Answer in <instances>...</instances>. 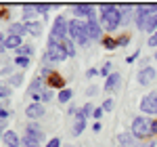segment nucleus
I'll list each match as a JSON object with an SVG mask.
<instances>
[{
    "label": "nucleus",
    "mask_w": 157,
    "mask_h": 147,
    "mask_svg": "<svg viewBox=\"0 0 157 147\" xmlns=\"http://www.w3.org/2000/svg\"><path fill=\"white\" fill-rule=\"evenodd\" d=\"M36 6L34 4H23V19H25V23H29V19L36 15Z\"/></svg>",
    "instance_id": "412c9836"
},
{
    "label": "nucleus",
    "mask_w": 157,
    "mask_h": 147,
    "mask_svg": "<svg viewBox=\"0 0 157 147\" xmlns=\"http://www.w3.org/2000/svg\"><path fill=\"white\" fill-rule=\"evenodd\" d=\"M63 46H65V50H67V55H75V49H73V44L71 42H69V40H65V44H63Z\"/></svg>",
    "instance_id": "7c9ffc66"
},
{
    "label": "nucleus",
    "mask_w": 157,
    "mask_h": 147,
    "mask_svg": "<svg viewBox=\"0 0 157 147\" xmlns=\"http://www.w3.org/2000/svg\"><path fill=\"white\" fill-rule=\"evenodd\" d=\"M73 11L78 13V15H82V17H92L94 15V6L92 4H73Z\"/></svg>",
    "instance_id": "f8f14e48"
},
{
    "label": "nucleus",
    "mask_w": 157,
    "mask_h": 147,
    "mask_svg": "<svg viewBox=\"0 0 157 147\" xmlns=\"http://www.w3.org/2000/svg\"><path fill=\"white\" fill-rule=\"evenodd\" d=\"M42 82H44L42 78H36L34 84L29 86V93H32V95H34V93H42Z\"/></svg>",
    "instance_id": "bb28decb"
},
{
    "label": "nucleus",
    "mask_w": 157,
    "mask_h": 147,
    "mask_svg": "<svg viewBox=\"0 0 157 147\" xmlns=\"http://www.w3.org/2000/svg\"><path fill=\"white\" fill-rule=\"evenodd\" d=\"M17 55H19V57H32V55H34V46H32V44H23V46L17 49Z\"/></svg>",
    "instance_id": "b1692460"
},
{
    "label": "nucleus",
    "mask_w": 157,
    "mask_h": 147,
    "mask_svg": "<svg viewBox=\"0 0 157 147\" xmlns=\"http://www.w3.org/2000/svg\"><path fill=\"white\" fill-rule=\"evenodd\" d=\"M15 65H19V67H27L29 65V57H15Z\"/></svg>",
    "instance_id": "cd10ccee"
},
{
    "label": "nucleus",
    "mask_w": 157,
    "mask_h": 147,
    "mask_svg": "<svg viewBox=\"0 0 157 147\" xmlns=\"http://www.w3.org/2000/svg\"><path fill=\"white\" fill-rule=\"evenodd\" d=\"M140 109L145 111V113H157V90L155 93H149L143 101H140Z\"/></svg>",
    "instance_id": "0eeeda50"
},
{
    "label": "nucleus",
    "mask_w": 157,
    "mask_h": 147,
    "mask_svg": "<svg viewBox=\"0 0 157 147\" xmlns=\"http://www.w3.org/2000/svg\"><path fill=\"white\" fill-rule=\"evenodd\" d=\"M59 145H61V141L55 137V139H50V141H48V145H46V147H59Z\"/></svg>",
    "instance_id": "58836bf2"
},
{
    "label": "nucleus",
    "mask_w": 157,
    "mask_h": 147,
    "mask_svg": "<svg viewBox=\"0 0 157 147\" xmlns=\"http://www.w3.org/2000/svg\"><path fill=\"white\" fill-rule=\"evenodd\" d=\"M69 36L71 40H75L78 44H86L90 38L86 34V21H80V19H71L69 21Z\"/></svg>",
    "instance_id": "7ed1b4c3"
},
{
    "label": "nucleus",
    "mask_w": 157,
    "mask_h": 147,
    "mask_svg": "<svg viewBox=\"0 0 157 147\" xmlns=\"http://www.w3.org/2000/svg\"><path fill=\"white\" fill-rule=\"evenodd\" d=\"M103 44H105V49L113 50L115 46H117V40H113V38H103Z\"/></svg>",
    "instance_id": "c85d7f7f"
},
{
    "label": "nucleus",
    "mask_w": 157,
    "mask_h": 147,
    "mask_svg": "<svg viewBox=\"0 0 157 147\" xmlns=\"http://www.w3.org/2000/svg\"><path fill=\"white\" fill-rule=\"evenodd\" d=\"M117 44H121V46H124V44H128V36H121V38H117Z\"/></svg>",
    "instance_id": "37998d69"
},
{
    "label": "nucleus",
    "mask_w": 157,
    "mask_h": 147,
    "mask_svg": "<svg viewBox=\"0 0 157 147\" xmlns=\"http://www.w3.org/2000/svg\"><path fill=\"white\" fill-rule=\"evenodd\" d=\"M153 133L157 135V120H153Z\"/></svg>",
    "instance_id": "a18cd8bd"
},
{
    "label": "nucleus",
    "mask_w": 157,
    "mask_h": 147,
    "mask_svg": "<svg viewBox=\"0 0 157 147\" xmlns=\"http://www.w3.org/2000/svg\"><path fill=\"white\" fill-rule=\"evenodd\" d=\"M21 145H23V147H40V143H38V141H34L32 137L23 135V139H21Z\"/></svg>",
    "instance_id": "a878e982"
},
{
    "label": "nucleus",
    "mask_w": 157,
    "mask_h": 147,
    "mask_svg": "<svg viewBox=\"0 0 157 147\" xmlns=\"http://www.w3.org/2000/svg\"><path fill=\"white\" fill-rule=\"evenodd\" d=\"M9 32H11L13 36H23L25 34V23H11Z\"/></svg>",
    "instance_id": "4be33fe9"
},
{
    "label": "nucleus",
    "mask_w": 157,
    "mask_h": 147,
    "mask_svg": "<svg viewBox=\"0 0 157 147\" xmlns=\"http://www.w3.org/2000/svg\"><path fill=\"white\" fill-rule=\"evenodd\" d=\"M155 30H157V13H153V15L149 17L147 25H145V32H149V34L153 36V34H155Z\"/></svg>",
    "instance_id": "aec40b11"
},
{
    "label": "nucleus",
    "mask_w": 157,
    "mask_h": 147,
    "mask_svg": "<svg viewBox=\"0 0 157 147\" xmlns=\"http://www.w3.org/2000/svg\"><path fill=\"white\" fill-rule=\"evenodd\" d=\"M101 74H103V76H111V63H105V65H103V67H101Z\"/></svg>",
    "instance_id": "473e14b6"
},
{
    "label": "nucleus",
    "mask_w": 157,
    "mask_h": 147,
    "mask_svg": "<svg viewBox=\"0 0 157 147\" xmlns=\"http://www.w3.org/2000/svg\"><path fill=\"white\" fill-rule=\"evenodd\" d=\"M67 57H69L67 50H65V46H61V44H48L46 55H44L46 63H61V61H65Z\"/></svg>",
    "instance_id": "20e7f679"
},
{
    "label": "nucleus",
    "mask_w": 157,
    "mask_h": 147,
    "mask_svg": "<svg viewBox=\"0 0 157 147\" xmlns=\"http://www.w3.org/2000/svg\"><path fill=\"white\" fill-rule=\"evenodd\" d=\"M21 82H23V74H15V76H11V86H21Z\"/></svg>",
    "instance_id": "c756f323"
},
{
    "label": "nucleus",
    "mask_w": 157,
    "mask_h": 147,
    "mask_svg": "<svg viewBox=\"0 0 157 147\" xmlns=\"http://www.w3.org/2000/svg\"><path fill=\"white\" fill-rule=\"evenodd\" d=\"M120 80H121V76H120V74H111L109 78H105V90H107V93L115 90V88L120 86Z\"/></svg>",
    "instance_id": "ddd939ff"
},
{
    "label": "nucleus",
    "mask_w": 157,
    "mask_h": 147,
    "mask_svg": "<svg viewBox=\"0 0 157 147\" xmlns=\"http://www.w3.org/2000/svg\"><path fill=\"white\" fill-rule=\"evenodd\" d=\"M86 34H88L90 40H98V38L103 36V27H101V23H98L97 19H88L86 21Z\"/></svg>",
    "instance_id": "6e6552de"
},
{
    "label": "nucleus",
    "mask_w": 157,
    "mask_h": 147,
    "mask_svg": "<svg viewBox=\"0 0 157 147\" xmlns=\"http://www.w3.org/2000/svg\"><path fill=\"white\" fill-rule=\"evenodd\" d=\"M97 86H90V88H88V90H86V95H88V97H92V95H97Z\"/></svg>",
    "instance_id": "ea45409f"
},
{
    "label": "nucleus",
    "mask_w": 157,
    "mask_h": 147,
    "mask_svg": "<svg viewBox=\"0 0 157 147\" xmlns=\"http://www.w3.org/2000/svg\"><path fill=\"white\" fill-rule=\"evenodd\" d=\"M101 27L107 32H113L120 27V6L115 4H101Z\"/></svg>",
    "instance_id": "f257e3e1"
},
{
    "label": "nucleus",
    "mask_w": 157,
    "mask_h": 147,
    "mask_svg": "<svg viewBox=\"0 0 157 147\" xmlns=\"http://www.w3.org/2000/svg\"><path fill=\"white\" fill-rule=\"evenodd\" d=\"M19 137L17 133H13V130H4V145L6 147H19Z\"/></svg>",
    "instance_id": "4468645a"
},
{
    "label": "nucleus",
    "mask_w": 157,
    "mask_h": 147,
    "mask_svg": "<svg viewBox=\"0 0 157 147\" xmlns=\"http://www.w3.org/2000/svg\"><path fill=\"white\" fill-rule=\"evenodd\" d=\"M103 113H105V111H103V107H97V109H94V113H92V118H103Z\"/></svg>",
    "instance_id": "4c0bfd02"
},
{
    "label": "nucleus",
    "mask_w": 157,
    "mask_h": 147,
    "mask_svg": "<svg viewBox=\"0 0 157 147\" xmlns=\"http://www.w3.org/2000/svg\"><path fill=\"white\" fill-rule=\"evenodd\" d=\"M25 32L32 34L34 38H38L42 34V23H40V21H29V23H25Z\"/></svg>",
    "instance_id": "2eb2a0df"
},
{
    "label": "nucleus",
    "mask_w": 157,
    "mask_h": 147,
    "mask_svg": "<svg viewBox=\"0 0 157 147\" xmlns=\"http://www.w3.org/2000/svg\"><path fill=\"white\" fill-rule=\"evenodd\" d=\"M6 95H9V88H4V86L0 84V99H4Z\"/></svg>",
    "instance_id": "a19ab883"
},
{
    "label": "nucleus",
    "mask_w": 157,
    "mask_h": 147,
    "mask_svg": "<svg viewBox=\"0 0 157 147\" xmlns=\"http://www.w3.org/2000/svg\"><path fill=\"white\" fill-rule=\"evenodd\" d=\"M130 11H132V6L130 4H121L120 6V23L121 25H126V23H130Z\"/></svg>",
    "instance_id": "dca6fc26"
},
{
    "label": "nucleus",
    "mask_w": 157,
    "mask_h": 147,
    "mask_svg": "<svg viewBox=\"0 0 157 147\" xmlns=\"http://www.w3.org/2000/svg\"><path fill=\"white\" fill-rule=\"evenodd\" d=\"M157 78V72H155V67H143L140 72H138V84H151L153 80Z\"/></svg>",
    "instance_id": "1a4fd4ad"
},
{
    "label": "nucleus",
    "mask_w": 157,
    "mask_h": 147,
    "mask_svg": "<svg viewBox=\"0 0 157 147\" xmlns=\"http://www.w3.org/2000/svg\"><path fill=\"white\" fill-rule=\"evenodd\" d=\"M145 147H155V141H153V143H149V145H145Z\"/></svg>",
    "instance_id": "49530a36"
},
{
    "label": "nucleus",
    "mask_w": 157,
    "mask_h": 147,
    "mask_svg": "<svg viewBox=\"0 0 157 147\" xmlns=\"http://www.w3.org/2000/svg\"><path fill=\"white\" fill-rule=\"evenodd\" d=\"M151 15H153V11H151L149 4H138V6H134V21L138 25V30H145V25H147V21H149Z\"/></svg>",
    "instance_id": "423d86ee"
},
{
    "label": "nucleus",
    "mask_w": 157,
    "mask_h": 147,
    "mask_svg": "<svg viewBox=\"0 0 157 147\" xmlns=\"http://www.w3.org/2000/svg\"><path fill=\"white\" fill-rule=\"evenodd\" d=\"M92 130H94V133H101V124L97 122V124H94V126H92Z\"/></svg>",
    "instance_id": "c03bdc74"
},
{
    "label": "nucleus",
    "mask_w": 157,
    "mask_h": 147,
    "mask_svg": "<svg viewBox=\"0 0 157 147\" xmlns=\"http://www.w3.org/2000/svg\"><path fill=\"white\" fill-rule=\"evenodd\" d=\"M84 128H86V120L84 118H78V116H75V124H73V130H71V135H82V133H84Z\"/></svg>",
    "instance_id": "a211bd4d"
},
{
    "label": "nucleus",
    "mask_w": 157,
    "mask_h": 147,
    "mask_svg": "<svg viewBox=\"0 0 157 147\" xmlns=\"http://www.w3.org/2000/svg\"><path fill=\"white\" fill-rule=\"evenodd\" d=\"M25 130H27L25 135H27V137H32V139H34V141H38V143H40V141H42V137H44L42 128H40V124H36V122H29Z\"/></svg>",
    "instance_id": "9d476101"
},
{
    "label": "nucleus",
    "mask_w": 157,
    "mask_h": 147,
    "mask_svg": "<svg viewBox=\"0 0 157 147\" xmlns=\"http://www.w3.org/2000/svg\"><path fill=\"white\" fill-rule=\"evenodd\" d=\"M4 49H6V38H4V34L0 32V53H2Z\"/></svg>",
    "instance_id": "e433bc0d"
},
{
    "label": "nucleus",
    "mask_w": 157,
    "mask_h": 147,
    "mask_svg": "<svg viewBox=\"0 0 157 147\" xmlns=\"http://www.w3.org/2000/svg\"><path fill=\"white\" fill-rule=\"evenodd\" d=\"M155 61H157V50H155Z\"/></svg>",
    "instance_id": "de8ad7c7"
},
{
    "label": "nucleus",
    "mask_w": 157,
    "mask_h": 147,
    "mask_svg": "<svg viewBox=\"0 0 157 147\" xmlns=\"http://www.w3.org/2000/svg\"><path fill=\"white\" fill-rule=\"evenodd\" d=\"M19 46H23V44H21V36L9 34V36H6V49H19Z\"/></svg>",
    "instance_id": "6ab92c4d"
},
{
    "label": "nucleus",
    "mask_w": 157,
    "mask_h": 147,
    "mask_svg": "<svg viewBox=\"0 0 157 147\" xmlns=\"http://www.w3.org/2000/svg\"><path fill=\"white\" fill-rule=\"evenodd\" d=\"M25 113H27L32 120H38V118L44 116V105H42V103H32V105H27Z\"/></svg>",
    "instance_id": "9b49d317"
},
{
    "label": "nucleus",
    "mask_w": 157,
    "mask_h": 147,
    "mask_svg": "<svg viewBox=\"0 0 157 147\" xmlns=\"http://www.w3.org/2000/svg\"><path fill=\"white\" fill-rule=\"evenodd\" d=\"M117 141H120V147H132L134 145V137L128 135V133H120Z\"/></svg>",
    "instance_id": "f3484780"
},
{
    "label": "nucleus",
    "mask_w": 157,
    "mask_h": 147,
    "mask_svg": "<svg viewBox=\"0 0 157 147\" xmlns=\"http://www.w3.org/2000/svg\"><path fill=\"white\" fill-rule=\"evenodd\" d=\"M48 86H55V88H61V90L65 88V86H63V80H61V76H57V74H50V76H48Z\"/></svg>",
    "instance_id": "5701e85b"
},
{
    "label": "nucleus",
    "mask_w": 157,
    "mask_h": 147,
    "mask_svg": "<svg viewBox=\"0 0 157 147\" xmlns=\"http://www.w3.org/2000/svg\"><path fill=\"white\" fill-rule=\"evenodd\" d=\"M69 36V21L59 15L57 19H55V23H52V32H50V38H57V40H63V38Z\"/></svg>",
    "instance_id": "39448f33"
},
{
    "label": "nucleus",
    "mask_w": 157,
    "mask_h": 147,
    "mask_svg": "<svg viewBox=\"0 0 157 147\" xmlns=\"http://www.w3.org/2000/svg\"><path fill=\"white\" fill-rule=\"evenodd\" d=\"M34 6H36L38 13H46V11L50 9V4H34Z\"/></svg>",
    "instance_id": "f704fd0d"
},
{
    "label": "nucleus",
    "mask_w": 157,
    "mask_h": 147,
    "mask_svg": "<svg viewBox=\"0 0 157 147\" xmlns=\"http://www.w3.org/2000/svg\"><path fill=\"white\" fill-rule=\"evenodd\" d=\"M147 44H149L151 49H157V32L153 34V36H149V40H147Z\"/></svg>",
    "instance_id": "2f4dec72"
},
{
    "label": "nucleus",
    "mask_w": 157,
    "mask_h": 147,
    "mask_svg": "<svg viewBox=\"0 0 157 147\" xmlns=\"http://www.w3.org/2000/svg\"><path fill=\"white\" fill-rule=\"evenodd\" d=\"M111 109H113V101H111V99H107V101L103 103V111H111Z\"/></svg>",
    "instance_id": "c9c22d12"
},
{
    "label": "nucleus",
    "mask_w": 157,
    "mask_h": 147,
    "mask_svg": "<svg viewBox=\"0 0 157 147\" xmlns=\"http://www.w3.org/2000/svg\"><path fill=\"white\" fill-rule=\"evenodd\" d=\"M71 97H73L71 88H63V90L59 93V101H61V103H67V101H69Z\"/></svg>",
    "instance_id": "393cba45"
},
{
    "label": "nucleus",
    "mask_w": 157,
    "mask_h": 147,
    "mask_svg": "<svg viewBox=\"0 0 157 147\" xmlns=\"http://www.w3.org/2000/svg\"><path fill=\"white\" fill-rule=\"evenodd\" d=\"M0 133H2V130H0ZM0 137H2V135H0Z\"/></svg>",
    "instance_id": "09e8293b"
},
{
    "label": "nucleus",
    "mask_w": 157,
    "mask_h": 147,
    "mask_svg": "<svg viewBox=\"0 0 157 147\" xmlns=\"http://www.w3.org/2000/svg\"><path fill=\"white\" fill-rule=\"evenodd\" d=\"M132 137L134 139H147V137L155 135L153 133V120H149V118H143V116H138V118H134L132 122Z\"/></svg>",
    "instance_id": "f03ea898"
},
{
    "label": "nucleus",
    "mask_w": 157,
    "mask_h": 147,
    "mask_svg": "<svg viewBox=\"0 0 157 147\" xmlns=\"http://www.w3.org/2000/svg\"><path fill=\"white\" fill-rule=\"evenodd\" d=\"M40 95H42V101H44V103H46V101H52V93H50V90H42Z\"/></svg>",
    "instance_id": "72a5a7b5"
},
{
    "label": "nucleus",
    "mask_w": 157,
    "mask_h": 147,
    "mask_svg": "<svg viewBox=\"0 0 157 147\" xmlns=\"http://www.w3.org/2000/svg\"><path fill=\"white\" fill-rule=\"evenodd\" d=\"M6 118H9V111H6V109H2V107H0V120H6Z\"/></svg>",
    "instance_id": "79ce46f5"
}]
</instances>
